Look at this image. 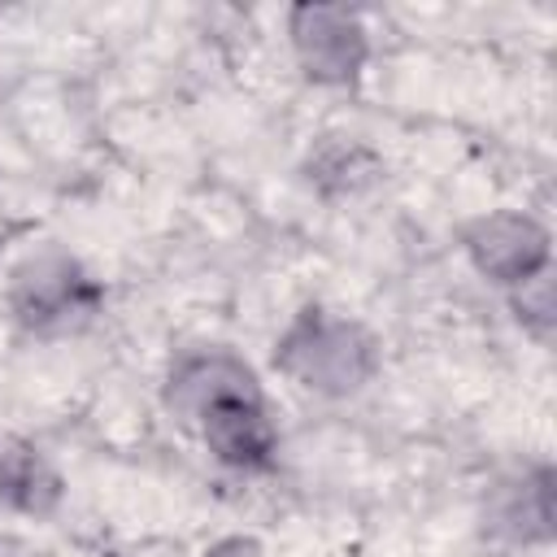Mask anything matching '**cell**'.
Returning <instances> with one entry per match:
<instances>
[{"label":"cell","mask_w":557,"mask_h":557,"mask_svg":"<svg viewBox=\"0 0 557 557\" xmlns=\"http://www.w3.org/2000/svg\"><path fill=\"white\" fill-rule=\"evenodd\" d=\"M278 366L313 392H357L374 370V344L361 326L309 309L283 339Z\"/></svg>","instance_id":"1"},{"label":"cell","mask_w":557,"mask_h":557,"mask_svg":"<svg viewBox=\"0 0 557 557\" xmlns=\"http://www.w3.org/2000/svg\"><path fill=\"white\" fill-rule=\"evenodd\" d=\"M292 39L313 78H352L366 57V30L357 13L335 4H305L292 17Z\"/></svg>","instance_id":"2"},{"label":"cell","mask_w":557,"mask_h":557,"mask_svg":"<svg viewBox=\"0 0 557 557\" xmlns=\"http://www.w3.org/2000/svg\"><path fill=\"white\" fill-rule=\"evenodd\" d=\"M200 418H205V440H209L218 461L239 466V470H257V466L270 461L274 431L265 422L257 387L252 392H222V396H213L200 409Z\"/></svg>","instance_id":"3"},{"label":"cell","mask_w":557,"mask_h":557,"mask_svg":"<svg viewBox=\"0 0 557 557\" xmlns=\"http://www.w3.org/2000/svg\"><path fill=\"white\" fill-rule=\"evenodd\" d=\"M466 248L483 274H492L500 283H518V278L527 283L548 257V235L527 218L496 213V218H483L470 226Z\"/></svg>","instance_id":"4"},{"label":"cell","mask_w":557,"mask_h":557,"mask_svg":"<svg viewBox=\"0 0 557 557\" xmlns=\"http://www.w3.org/2000/svg\"><path fill=\"white\" fill-rule=\"evenodd\" d=\"M78 292H87V287L74 274V265L61 257H44V261H35V278H17V309H22V318L44 322L52 313L74 309Z\"/></svg>","instance_id":"5"},{"label":"cell","mask_w":557,"mask_h":557,"mask_svg":"<svg viewBox=\"0 0 557 557\" xmlns=\"http://www.w3.org/2000/svg\"><path fill=\"white\" fill-rule=\"evenodd\" d=\"M0 500L17 509H48L57 500V474L30 448H0Z\"/></svg>","instance_id":"6"},{"label":"cell","mask_w":557,"mask_h":557,"mask_svg":"<svg viewBox=\"0 0 557 557\" xmlns=\"http://www.w3.org/2000/svg\"><path fill=\"white\" fill-rule=\"evenodd\" d=\"M209 557H261V548H257L252 540H226V544H218Z\"/></svg>","instance_id":"7"}]
</instances>
